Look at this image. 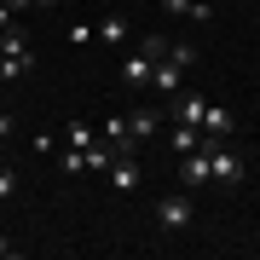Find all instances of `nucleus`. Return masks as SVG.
Returning <instances> with one entry per match:
<instances>
[{"label":"nucleus","instance_id":"f257e3e1","mask_svg":"<svg viewBox=\"0 0 260 260\" xmlns=\"http://www.w3.org/2000/svg\"><path fill=\"white\" fill-rule=\"evenodd\" d=\"M29 64H35V41H29V29H23V23L0 29V81L29 75Z\"/></svg>","mask_w":260,"mask_h":260},{"label":"nucleus","instance_id":"f03ea898","mask_svg":"<svg viewBox=\"0 0 260 260\" xmlns=\"http://www.w3.org/2000/svg\"><path fill=\"white\" fill-rule=\"evenodd\" d=\"M162 52H168V41H162V35H145V41H139V52L121 58V81H127L133 93H145V87H150V70H156V58H162Z\"/></svg>","mask_w":260,"mask_h":260},{"label":"nucleus","instance_id":"7ed1b4c3","mask_svg":"<svg viewBox=\"0 0 260 260\" xmlns=\"http://www.w3.org/2000/svg\"><path fill=\"white\" fill-rule=\"evenodd\" d=\"M179 87H185V64H179L174 52H162L156 70H150V93H156V99H174Z\"/></svg>","mask_w":260,"mask_h":260},{"label":"nucleus","instance_id":"20e7f679","mask_svg":"<svg viewBox=\"0 0 260 260\" xmlns=\"http://www.w3.org/2000/svg\"><path fill=\"white\" fill-rule=\"evenodd\" d=\"M191 197L185 191H179V197H156V225H162V232H185V225H191Z\"/></svg>","mask_w":260,"mask_h":260},{"label":"nucleus","instance_id":"39448f33","mask_svg":"<svg viewBox=\"0 0 260 260\" xmlns=\"http://www.w3.org/2000/svg\"><path fill=\"white\" fill-rule=\"evenodd\" d=\"M208 174L220 179V185H237V179H243V156L225 150V139H214V145H208Z\"/></svg>","mask_w":260,"mask_h":260},{"label":"nucleus","instance_id":"423d86ee","mask_svg":"<svg viewBox=\"0 0 260 260\" xmlns=\"http://www.w3.org/2000/svg\"><path fill=\"white\" fill-rule=\"evenodd\" d=\"M203 110H208V99H203V93H185V87H179V93L162 104V116H174V121H191V127H203Z\"/></svg>","mask_w":260,"mask_h":260},{"label":"nucleus","instance_id":"0eeeda50","mask_svg":"<svg viewBox=\"0 0 260 260\" xmlns=\"http://www.w3.org/2000/svg\"><path fill=\"white\" fill-rule=\"evenodd\" d=\"M179 179H185V191H203V185H214V174H208V145L185 150V162H179Z\"/></svg>","mask_w":260,"mask_h":260},{"label":"nucleus","instance_id":"6e6552de","mask_svg":"<svg viewBox=\"0 0 260 260\" xmlns=\"http://www.w3.org/2000/svg\"><path fill=\"white\" fill-rule=\"evenodd\" d=\"M127 133H133V145H150L162 133V104H145V110H133L127 116Z\"/></svg>","mask_w":260,"mask_h":260},{"label":"nucleus","instance_id":"1a4fd4ad","mask_svg":"<svg viewBox=\"0 0 260 260\" xmlns=\"http://www.w3.org/2000/svg\"><path fill=\"white\" fill-rule=\"evenodd\" d=\"M93 35L104 41V47H127V35H133V23H127V18H121V12H104V18H99V29H93Z\"/></svg>","mask_w":260,"mask_h":260},{"label":"nucleus","instance_id":"9d476101","mask_svg":"<svg viewBox=\"0 0 260 260\" xmlns=\"http://www.w3.org/2000/svg\"><path fill=\"white\" fill-rule=\"evenodd\" d=\"M214 139H232V110L225 104H208L203 110V145H214Z\"/></svg>","mask_w":260,"mask_h":260},{"label":"nucleus","instance_id":"9b49d317","mask_svg":"<svg viewBox=\"0 0 260 260\" xmlns=\"http://www.w3.org/2000/svg\"><path fill=\"white\" fill-rule=\"evenodd\" d=\"M162 12H168V18H185V23H208L214 18L208 0H162Z\"/></svg>","mask_w":260,"mask_h":260},{"label":"nucleus","instance_id":"f8f14e48","mask_svg":"<svg viewBox=\"0 0 260 260\" xmlns=\"http://www.w3.org/2000/svg\"><path fill=\"white\" fill-rule=\"evenodd\" d=\"M104 174H110V185H116V191H139V156H116Z\"/></svg>","mask_w":260,"mask_h":260},{"label":"nucleus","instance_id":"ddd939ff","mask_svg":"<svg viewBox=\"0 0 260 260\" xmlns=\"http://www.w3.org/2000/svg\"><path fill=\"white\" fill-rule=\"evenodd\" d=\"M168 145H174V150H197V145H203V127H191V121H174V127H168Z\"/></svg>","mask_w":260,"mask_h":260},{"label":"nucleus","instance_id":"4468645a","mask_svg":"<svg viewBox=\"0 0 260 260\" xmlns=\"http://www.w3.org/2000/svg\"><path fill=\"white\" fill-rule=\"evenodd\" d=\"M93 139H99V133L87 127V121H70V127H64V145H70V150H87Z\"/></svg>","mask_w":260,"mask_h":260},{"label":"nucleus","instance_id":"2eb2a0df","mask_svg":"<svg viewBox=\"0 0 260 260\" xmlns=\"http://www.w3.org/2000/svg\"><path fill=\"white\" fill-rule=\"evenodd\" d=\"M58 162H64V174H87V150H70V145H64Z\"/></svg>","mask_w":260,"mask_h":260},{"label":"nucleus","instance_id":"dca6fc26","mask_svg":"<svg viewBox=\"0 0 260 260\" xmlns=\"http://www.w3.org/2000/svg\"><path fill=\"white\" fill-rule=\"evenodd\" d=\"M12 139H18V116L0 110V145H12Z\"/></svg>","mask_w":260,"mask_h":260},{"label":"nucleus","instance_id":"f3484780","mask_svg":"<svg viewBox=\"0 0 260 260\" xmlns=\"http://www.w3.org/2000/svg\"><path fill=\"white\" fill-rule=\"evenodd\" d=\"M12 191H18V174H12L6 162H0V197H12Z\"/></svg>","mask_w":260,"mask_h":260},{"label":"nucleus","instance_id":"a211bd4d","mask_svg":"<svg viewBox=\"0 0 260 260\" xmlns=\"http://www.w3.org/2000/svg\"><path fill=\"white\" fill-rule=\"evenodd\" d=\"M12 23H18V12H12L6 0H0V29H12Z\"/></svg>","mask_w":260,"mask_h":260},{"label":"nucleus","instance_id":"6ab92c4d","mask_svg":"<svg viewBox=\"0 0 260 260\" xmlns=\"http://www.w3.org/2000/svg\"><path fill=\"white\" fill-rule=\"evenodd\" d=\"M12 254H23V249H18L12 237H0V260H12Z\"/></svg>","mask_w":260,"mask_h":260},{"label":"nucleus","instance_id":"aec40b11","mask_svg":"<svg viewBox=\"0 0 260 260\" xmlns=\"http://www.w3.org/2000/svg\"><path fill=\"white\" fill-rule=\"evenodd\" d=\"M6 6H12V12H29V6H35V0H6Z\"/></svg>","mask_w":260,"mask_h":260},{"label":"nucleus","instance_id":"412c9836","mask_svg":"<svg viewBox=\"0 0 260 260\" xmlns=\"http://www.w3.org/2000/svg\"><path fill=\"white\" fill-rule=\"evenodd\" d=\"M35 6H41V12H52V6H64V0H35Z\"/></svg>","mask_w":260,"mask_h":260}]
</instances>
